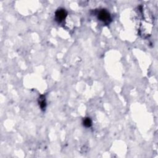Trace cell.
Returning <instances> with one entry per match:
<instances>
[{
  "instance_id": "cell-4",
  "label": "cell",
  "mask_w": 158,
  "mask_h": 158,
  "mask_svg": "<svg viewBox=\"0 0 158 158\" xmlns=\"http://www.w3.org/2000/svg\"><path fill=\"white\" fill-rule=\"evenodd\" d=\"M83 125L86 128H89L92 125V120L89 117H85L83 120Z\"/></svg>"
},
{
  "instance_id": "cell-1",
  "label": "cell",
  "mask_w": 158,
  "mask_h": 158,
  "mask_svg": "<svg viewBox=\"0 0 158 158\" xmlns=\"http://www.w3.org/2000/svg\"><path fill=\"white\" fill-rule=\"evenodd\" d=\"M97 16L98 19L106 25L109 24L112 21L110 14L106 9H102L99 10L98 12Z\"/></svg>"
},
{
  "instance_id": "cell-2",
  "label": "cell",
  "mask_w": 158,
  "mask_h": 158,
  "mask_svg": "<svg viewBox=\"0 0 158 158\" xmlns=\"http://www.w3.org/2000/svg\"><path fill=\"white\" fill-rule=\"evenodd\" d=\"M67 16V12L64 8L58 9L55 12V19L58 23L62 22Z\"/></svg>"
},
{
  "instance_id": "cell-3",
  "label": "cell",
  "mask_w": 158,
  "mask_h": 158,
  "mask_svg": "<svg viewBox=\"0 0 158 158\" xmlns=\"http://www.w3.org/2000/svg\"><path fill=\"white\" fill-rule=\"evenodd\" d=\"M38 104L41 108V109L44 111L46 109V98L45 96L43 94H41L38 98Z\"/></svg>"
}]
</instances>
